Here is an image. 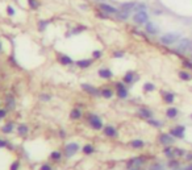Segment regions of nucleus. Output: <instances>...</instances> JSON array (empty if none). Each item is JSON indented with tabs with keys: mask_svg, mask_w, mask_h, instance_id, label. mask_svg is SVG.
<instances>
[{
	"mask_svg": "<svg viewBox=\"0 0 192 170\" xmlns=\"http://www.w3.org/2000/svg\"><path fill=\"white\" fill-rule=\"evenodd\" d=\"M92 56H94V58H100V57H101V51H99V50H96V51H94V54H92Z\"/></svg>",
	"mask_w": 192,
	"mask_h": 170,
	"instance_id": "79ce46f5",
	"label": "nucleus"
},
{
	"mask_svg": "<svg viewBox=\"0 0 192 170\" xmlns=\"http://www.w3.org/2000/svg\"><path fill=\"white\" fill-rule=\"evenodd\" d=\"M5 145H7V141H5V140H1V138H0V148H4Z\"/></svg>",
	"mask_w": 192,
	"mask_h": 170,
	"instance_id": "a18cd8bd",
	"label": "nucleus"
},
{
	"mask_svg": "<svg viewBox=\"0 0 192 170\" xmlns=\"http://www.w3.org/2000/svg\"><path fill=\"white\" fill-rule=\"evenodd\" d=\"M7 12L11 15V16H13V15H15V11H13L12 7H8V8H7Z\"/></svg>",
	"mask_w": 192,
	"mask_h": 170,
	"instance_id": "c03bdc74",
	"label": "nucleus"
},
{
	"mask_svg": "<svg viewBox=\"0 0 192 170\" xmlns=\"http://www.w3.org/2000/svg\"><path fill=\"white\" fill-rule=\"evenodd\" d=\"M139 114H141V116H143L145 119H150V117L153 116V112L150 111L149 108H146V107H141V108H139Z\"/></svg>",
	"mask_w": 192,
	"mask_h": 170,
	"instance_id": "f8f14e48",
	"label": "nucleus"
},
{
	"mask_svg": "<svg viewBox=\"0 0 192 170\" xmlns=\"http://www.w3.org/2000/svg\"><path fill=\"white\" fill-rule=\"evenodd\" d=\"M113 56H115L116 58H121V57L124 56V53H122V51H116V53L113 54Z\"/></svg>",
	"mask_w": 192,
	"mask_h": 170,
	"instance_id": "37998d69",
	"label": "nucleus"
},
{
	"mask_svg": "<svg viewBox=\"0 0 192 170\" xmlns=\"http://www.w3.org/2000/svg\"><path fill=\"white\" fill-rule=\"evenodd\" d=\"M136 79H137L136 75H134V73H132V71L126 73L125 77H124V82H125V83H133Z\"/></svg>",
	"mask_w": 192,
	"mask_h": 170,
	"instance_id": "2eb2a0df",
	"label": "nucleus"
},
{
	"mask_svg": "<svg viewBox=\"0 0 192 170\" xmlns=\"http://www.w3.org/2000/svg\"><path fill=\"white\" fill-rule=\"evenodd\" d=\"M134 7H136V4L134 3H125V4H122V11L130 12L132 9H134Z\"/></svg>",
	"mask_w": 192,
	"mask_h": 170,
	"instance_id": "4be33fe9",
	"label": "nucleus"
},
{
	"mask_svg": "<svg viewBox=\"0 0 192 170\" xmlns=\"http://www.w3.org/2000/svg\"><path fill=\"white\" fill-rule=\"evenodd\" d=\"M179 37H180V35L179 33H166V35L160 36V42L165 44V45H171V44L176 42V41L179 40Z\"/></svg>",
	"mask_w": 192,
	"mask_h": 170,
	"instance_id": "f257e3e1",
	"label": "nucleus"
},
{
	"mask_svg": "<svg viewBox=\"0 0 192 170\" xmlns=\"http://www.w3.org/2000/svg\"><path fill=\"white\" fill-rule=\"evenodd\" d=\"M99 16H100V17H103V19H107V17H108L107 15H104V13H99Z\"/></svg>",
	"mask_w": 192,
	"mask_h": 170,
	"instance_id": "3c124183",
	"label": "nucleus"
},
{
	"mask_svg": "<svg viewBox=\"0 0 192 170\" xmlns=\"http://www.w3.org/2000/svg\"><path fill=\"white\" fill-rule=\"evenodd\" d=\"M146 32L150 33V35H157L158 33L157 25L153 24V23H146Z\"/></svg>",
	"mask_w": 192,
	"mask_h": 170,
	"instance_id": "9b49d317",
	"label": "nucleus"
},
{
	"mask_svg": "<svg viewBox=\"0 0 192 170\" xmlns=\"http://www.w3.org/2000/svg\"><path fill=\"white\" fill-rule=\"evenodd\" d=\"M82 88H83L84 91H87V92L92 94V95H97V94H99V91L91 85H82Z\"/></svg>",
	"mask_w": 192,
	"mask_h": 170,
	"instance_id": "ddd939ff",
	"label": "nucleus"
},
{
	"mask_svg": "<svg viewBox=\"0 0 192 170\" xmlns=\"http://www.w3.org/2000/svg\"><path fill=\"white\" fill-rule=\"evenodd\" d=\"M163 98H165L166 103H172V102H174V94H171V92H163Z\"/></svg>",
	"mask_w": 192,
	"mask_h": 170,
	"instance_id": "412c9836",
	"label": "nucleus"
},
{
	"mask_svg": "<svg viewBox=\"0 0 192 170\" xmlns=\"http://www.w3.org/2000/svg\"><path fill=\"white\" fill-rule=\"evenodd\" d=\"M130 145L133 146V148L138 149V148H142V146L145 145V142H143V141H142V140H139V138H136V140L130 141Z\"/></svg>",
	"mask_w": 192,
	"mask_h": 170,
	"instance_id": "6ab92c4d",
	"label": "nucleus"
},
{
	"mask_svg": "<svg viewBox=\"0 0 192 170\" xmlns=\"http://www.w3.org/2000/svg\"><path fill=\"white\" fill-rule=\"evenodd\" d=\"M101 95L104 96V98H112V95H113V92H112V90H109V88H103V91H101Z\"/></svg>",
	"mask_w": 192,
	"mask_h": 170,
	"instance_id": "a878e982",
	"label": "nucleus"
},
{
	"mask_svg": "<svg viewBox=\"0 0 192 170\" xmlns=\"http://www.w3.org/2000/svg\"><path fill=\"white\" fill-rule=\"evenodd\" d=\"M134 9H136L137 12H139V11H146V6L145 4H136V7H134Z\"/></svg>",
	"mask_w": 192,
	"mask_h": 170,
	"instance_id": "72a5a7b5",
	"label": "nucleus"
},
{
	"mask_svg": "<svg viewBox=\"0 0 192 170\" xmlns=\"http://www.w3.org/2000/svg\"><path fill=\"white\" fill-rule=\"evenodd\" d=\"M78 149H79V145L76 142L67 144V145H66V156H67V157L74 156V154L78 152Z\"/></svg>",
	"mask_w": 192,
	"mask_h": 170,
	"instance_id": "20e7f679",
	"label": "nucleus"
},
{
	"mask_svg": "<svg viewBox=\"0 0 192 170\" xmlns=\"http://www.w3.org/2000/svg\"><path fill=\"white\" fill-rule=\"evenodd\" d=\"M158 140H159V142L163 144V145H171V144L174 142L172 136H171V135H167V133H162V135H159Z\"/></svg>",
	"mask_w": 192,
	"mask_h": 170,
	"instance_id": "39448f33",
	"label": "nucleus"
},
{
	"mask_svg": "<svg viewBox=\"0 0 192 170\" xmlns=\"http://www.w3.org/2000/svg\"><path fill=\"white\" fill-rule=\"evenodd\" d=\"M100 9H101V11H104L105 13H117V9L115 8V7H112V6H109V4H105V3H101L100 4Z\"/></svg>",
	"mask_w": 192,
	"mask_h": 170,
	"instance_id": "1a4fd4ad",
	"label": "nucleus"
},
{
	"mask_svg": "<svg viewBox=\"0 0 192 170\" xmlns=\"http://www.w3.org/2000/svg\"><path fill=\"white\" fill-rule=\"evenodd\" d=\"M147 19H149V15L146 13V11L136 12V15L133 16V20L136 24H145V23H147Z\"/></svg>",
	"mask_w": 192,
	"mask_h": 170,
	"instance_id": "f03ea898",
	"label": "nucleus"
},
{
	"mask_svg": "<svg viewBox=\"0 0 192 170\" xmlns=\"http://www.w3.org/2000/svg\"><path fill=\"white\" fill-rule=\"evenodd\" d=\"M95 152V149H94V146L92 145H86L83 148V153L84 154H92Z\"/></svg>",
	"mask_w": 192,
	"mask_h": 170,
	"instance_id": "cd10ccee",
	"label": "nucleus"
},
{
	"mask_svg": "<svg viewBox=\"0 0 192 170\" xmlns=\"http://www.w3.org/2000/svg\"><path fill=\"white\" fill-rule=\"evenodd\" d=\"M89 124H91V127L94 128V129H101L103 128L101 120H100V117L96 116V115H91V116H89Z\"/></svg>",
	"mask_w": 192,
	"mask_h": 170,
	"instance_id": "7ed1b4c3",
	"label": "nucleus"
},
{
	"mask_svg": "<svg viewBox=\"0 0 192 170\" xmlns=\"http://www.w3.org/2000/svg\"><path fill=\"white\" fill-rule=\"evenodd\" d=\"M184 170H192V165H189V166H188V167H186Z\"/></svg>",
	"mask_w": 192,
	"mask_h": 170,
	"instance_id": "864d4df0",
	"label": "nucleus"
},
{
	"mask_svg": "<svg viewBox=\"0 0 192 170\" xmlns=\"http://www.w3.org/2000/svg\"><path fill=\"white\" fill-rule=\"evenodd\" d=\"M51 157L53 159H59L60 158V152H54V153H51Z\"/></svg>",
	"mask_w": 192,
	"mask_h": 170,
	"instance_id": "58836bf2",
	"label": "nucleus"
},
{
	"mask_svg": "<svg viewBox=\"0 0 192 170\" xmlns=\"http://www.w3.org/2000/svg\"><path fill=\"white\" fill-rule=\"evenodd\" d=\"M104 133L107 136H109V137H116V136H117V129H116L115 127H110V125H108V127L104 128Z\"/></svg>",
	"mask_w": 192,
	"mask_h": 170,
	"instance_id": "9d476101",
	"label": "nucleus"
},
{
	"mask_svg": "<svg viewBox=\"0 0 192 170\" xmlns=\"http://www.w3.org/2000/svg\"><path fill=\"white\" fill-rule=\"evenodd\" d=\"M41 98H42V100L47 102V100H49V99H50V96H49V95H45V94H44V95H41Z\"/></svg>",
	"mask_w": 192,
	"mask_h": 170,
	"instance_id": "de8ad7c7",
	"label": "nucleus"
},
{
	"mask_svg": "<svg viewBox=\"0 0 192 170\" xmlns=\"http://www.w3.org/2000/svg\"><path fill=\"white\" fill-rule=\"evenodd\" d=\"M149 170H165V169H163V166H160L159 164H154V165H151V166H150Z\"/></svg>",
	"mask_w": 192,
	"mask_h": 170,
	"instance_id": "c9c22d12",
	"label": "nucleus"
},
{
	"mask_svg": "<svg viewBox=\"0 0 192 170\" xmlns=\"http://www.w3.org/2000/svg\"><path fill=\"white\" fill-rule=\"evenodd\" d=\"M130 170H137V169H130Z\"/></svg>",
	"mask_w": 192,
	"mask_h": 170,
	"instance_id": "6e6d98bb",
	"label": "nucleus"
},
{
	"mask_svg": "<svg viewBox=\"0 0 192 170\" xmlns=\"http://www.w3.org/2000/svg\"><path fill=\"white\" fill-rule=\"evenodd\" d=\"M12 128H13V124L12 123H9V124H7V125L3 127V132L4 133H11L12 132Z\"/></svg>",
	"mask_w": 192,
	"mask_h": 170,
	"instance_id": "7c9ffc66",
	"label": "nucleus"
},
{
	"mask_svg": "<svg viewBox=\"0 0 192 170\" xmlns=\"http://www.w3.org/2000/svg\"><path fill=\"white\" fill-rule=\"evenodd\" d=\"M18 166H20V164H18V161L13 162V165H12V166H11V170H17V169H18Z\"/></svg>",
	"mask_w": 192,
	"mask_h": 170,
	"instance_id": "a19ab883",
	"label": "nucleus"
},
{
	"mask_svg": "<svg viewBox=\"0 0 192 170\" xmlns=\"http://www.w3.org/2000/svg\"><path fill=\"white\" fill-rule=\"evenodd\" d=\"M142 165L143 164V158H133V159H130V161L128 162V167L129 166H132V165Z\"/></svg>",
	"mask_w": 192,
	"mask_h": 170,
	"instance_id": "b1692460",
	"label": "nucleus"
},
{
	"mask_svg": "<svg viewBox=\"0 0 192 170\" xmlns=\"http://www.w3.org/2000/svg\"><path fill=\"white\" fill-rule=\"evenodd\" d=\"M28 3H29V6H30V8H33V9L38 8V1H37V0H28Z\"/></svg>",
	"mask_w": 192,
	"mask_h": 170,
	"instance_id": "473e14b6",
	"label": "nucleus"
},
{
	"mask_svg": "<svg viewBox=\"0 0 192 170\" xmlns=\"http://www.w3.org/2000/svg\"><path fill=\"white\" fill-rule=\"evenodd\" d=\"M147 123H149V124H151V125H154V127H158V128L162 127V123L158 121V120H155V119H153V117L147 119Z\"/></svg>",
	"mask_w": 192,
	"mask_h": 170,
	"instance_id": "bb28decb",
	"label": "nucleus"
},
{
	"mask_svg": "<svg viewBox=\"0 0 192 170\" xmlns=\"http://www.w3.org/2000/svg\"><path fill=\"white\" fill-rule=\"evenodd\" d=\"M179 78H180L181 80H189L191 79V74L189 73H187V71H180L179 73Z\"/></svg>",
	"mask_w": 192,
	"mask_h": 170,
	"instance_id": "5701e85b",
	"label": "nucleus"
},
{
	"mask_svg": "<svg viewBox=\"0 0 192 170\" xmlns=\"http://www.w3.org/2000/svg\"><path fill=\"white\" fill-rule=\"evenodd\" d=\"M129 17V12H117V19L120 20H126Z\"/></svg>",
	"mask_w": 192,
	"mask_h": 170,
	"instance_id": "c756f323",
	"label": "nucleus"
},
{
	"mask_svg": "<svg viewBox=\"0 0 192 170\" xmlns=\"http://www.w3.org/2000/svg\"><path fill=\"white\" fill-rule=\"evenodd\" d=\"M174 150H175V156H179V157H181V156H184V154H186V150H184V149H174Z\"/></svg>",
	"mask_w": 192,
	"mask_h": 170,
	"instance_id": "f704fd0d",
	"label": "nucleus"
},
{
	"mask_svg": "<svg viewBox=\"0 0 192 170\" xmlns=\"http://www.w3.org/2000/svg\"><path fill=\"white\" fill-rule=\"evenodd\" d=\"M17 132L20 136H25L26 133H28V127H26L25 124H20L17 127Z\"/></svg>",
	"mask_w": 192,
	"mask_h": 170,
	"instance_id": "aec40b11",
	"label": "nucleus"
},
{
	"mask_svg": "<svg viewBox=\"0 0 192 170\" xmlns=\"http://www.w3.org/2000/svg\"><path fill=\"white\" fill-rule=\"evenodd\" d=\"M7 103H9V108H13V106H15V102H13V99L11 96L7 99Z\"/></svg>",
	"mask_w": 192,
	"mask_h": 170,
	"instance_id": "ea45409f",
	"label": "nucleus"
},
{
	"mask_svg": "<svg viewBox=\"0 0 192 170\" xmlns=\"http://www.w3.org/2000/svg\"><path fill=\"white\" fill-rule=\"evenodd\" d=\"M99 75L101 78H104V79H109V78H112V71L108 69H100L99 70Z\"/></svg>",
	"mask_w": 192,
	"mask_h": 170,
	"instance_id": "4468645a",
	"label": "nucleus"
},
{
	"mask_svg": "<svg viewBox=\"0 0 192 170\" xmlns=\"http://www.w3.org/2000/svg\"><path fill=\"white\" fill-rule=\"evenodd\" d=\"M41 170H51V167H50L49 165H42Z\"/></svg>",
	"mask_w": 192,
	"mask_h": 170,
	"instance_id": "49530a36",
	"label": "nucleus"
},
{
	"mask_svg": "<svg viewBox=\"0 0 192 170\" xmlns=\"http://www.w3.org/2000/svg\"><path fill=\"white\" fill-rule=\"evenodd\" d=\"M5 114H7V112H5V109H0V117H4Z\"/></svg>",
	"mask_w": 192,
	"mask_h": 170,
	"instance_id": "8fccbe9b",
	"label": "nucleus"
},
{
	"mask_svg": "<svg viewBox=\"0 0 192 170\" xmlns=\"http://www.w3.org/2000/svg\"><path fill=\"white\" fill-rule=\"evenodd\" d=\"M189 48H191V41H189L188 38H181V40L179 41V44H178V50H180V51H187Z\"/></svg>",
	"mask_w": 192,
	"mask_h": 170,
	"instance_id": "0eeeda50",
	"label": "nucleus"
},
{
	"mask_svg": "<svg viewBox=\"0 0 192 170\" xmlns=\"http://www.w3.org/2000/svg\"><path fill=\"white\" fill-rule=\"evenodd\" d=\"M184 130H186V128L184 127H176V128H172V129L170 130V135L174 136V137H178V138H183L184 137Z\"/></svg>",
	"mask_w": 192,
	"mask_h": 170,
	"instance_id": "423d86ee",
	"label": "nucleus"
},
{
	"mask_svg": "<svg viewBox=\"0 0 192 170\" xmlns=\"http://www.w3.org/2000/svg\"><path fill=\"white\" fill-rule=\"evenodd\" d=\"M91 63H92L91 59H80V61L76 62V65H78L80 69H87L88 66H91Z\"/></svg>",
	"mask_w": 192,
	"mask_h": 170,
	"instance_id": "f3484780",
	"label": "nucleus"
},
{
	"mask_svg": "<svg viewBox=\"0 0 192 170\" xmlns=\"http://www.w3.org/2000/svg\"><path fill=\"white\" fill-rule=\"evenodd\" d=\"M82 116V112H80V109H78V108H75V109H72L71 111V119H79V117Z\"/></svg>",
	"mask_w": 192,
	"mask_h": 170,
	"instance_id": "393cba45",
	"label": "nucleus"
},
{
	"mask_svg": "<svg viewBox=\"0 0 192 170\" xmlns=\"http://www.w3.org/2000/svg\"><path fill=\"white\" fill-rule=\"evenodd\" d=\"M39 25H41V27H39V29H41V30H44V29H45V27H46V23H45V21H42V23H39Z\"/></svg>",
	"mask_w": 192,
	"mask_h": 170,
	"instance_id": "09e8293b",
	"label": "nucleus"
},
{
	"mask_svg": "<svg viewBox=\"0 0 192 170\" xmlns=\"http://www.w3.org/2000/svg\"><path fill=\"white\" fill-rule=\"evenodd\" d=\"M116 90H117L118 98L125 99L126 96H128V90L125 88V86H124L122 83H117V85H116Z\"/></svg>",
	"mask_w": 192,
	"mask_h": 170,
	"instance_id": "6e6552de",
	"label": "nucleus"
},
{
	"mask_svg": "<svg viewBox=\"0 0 192 170\" xmlns=\"http://www.w3.org/2000/svg\"><path fill=\"white\" fill-rule=\"evenodd\" d=\"M168 166H170V167H178L179 164H178V161H175V159H170V162H168Z\"/></svg>",
	"mask_w": 192,
	"mask_h": 170,
	"instance_id": "4c0bfd02",
	"label": "nucleus"
},
{
	"mask_svg": "<svg viewBox=\"0 0 192 170\" xmlns=\"http://www.w3.org/2000/svg\"><path fill=\"white\" fill-rule=\"evenodd\" d=\"M187 159H189V161H192V154H187Z\"/></svg>",
	"mask_w": 192,
	"mask_h": 170,
	"instance_id": "603ef678",
	"label": "nucleus"
},
{
	"mask_svg": "<svg viewBox=\"0 0 192 170\" xmlns=\"http://www.w3.org/2000/svg\"><path fill=\"white\" fill-rule=\"evenodd\" d=\"M165 154L167 157H174V156H175V150H174V149H171V148H166L165 149Z\"/></svg>",
	"mask_w": 192,
	"mask_h": 170,
	"instance_id": "2f4dec72",
	"label": "nucleus"
},
{
	"mask_svg": "<svg viewBox=\"0 0 192 170\" xmlns=\"http://www.w3.org/2000/svg\"><path fill=\"white\" fill-rule=\"evenodd\" d=\"M183 65H184V67H187L188 70H192V62H189V61H187V59H184V61H183Z\"/></svg>",
	"mask_w": 192,
	"mask_h": 170,
	"instance_id": "e433bc0d",
	"label": "nucleus"
},
{
	"mask_svg": "<svg viewBox=\"0 0 192 170\" xmlns=\"http://www.w3.org/2000/svg\"><path fill=\"white\" fill-rule=\"evenodd\" d=\"M58 59H59V62L60 63H63V65H71L72 63V59H71L68 56H65V54H60Z\"/></svg>",
	"mask_w": 192,
	"mask_h": 170,
	"instance_id": "a211bd4d",
	"label": "nucleus"
},
{
	"mask_svg": "<svg viewBox=\"0 0 192 170\" xmlns=\"http://www.w3.org/2000/svg\"><path fill=\"white\" fill-rule=\"evenodd\" d=\"M166 115H167V117H170V119H174V117L178 116V108L170 107V108H167V111H166Z\"/></svg>",
	"mask_w": 192,
	"mask_h": 170,
	"instance_id": "dca6fc26",
	"label": "nucleus"
},
{
	"mask_svg": "<svg viewBox=\"0 0 192 170\" xmlns=\"http://www.w3.org/2000/svg\"><path fill=\"white\" fill-rule=\"evenodd\" d=\"M0 50H1V44H0Z\"/></svg>",
	"mask_w": 192,
	"mask_h": 170,
	"instance_id": "5fc2aeb1",
	"label": "nucleus"
},
{
	"mask_svg": "<svg viewBox=\"0 0 192 170\" xmlns=\"http://www.w3.org/2000/svg\"><path fill=\"white\" fill-rule=\"evenodd\" d=\"M143 90L146 91V92H149V91H154L155 86L153 85V83H145V85H143Z\"/></svg>",
	"mask_w": 192,
	"mask_h": 170,
	"instance_id": "c85d7f7f",
	"label": "nucleus"
}]
</instances>
